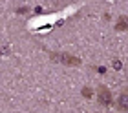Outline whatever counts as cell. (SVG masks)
Instances as JSON below:
<instances>
[{"label":"cell","instance_id":"cell-1","mask_svg":"<svg viewBox=\"0 0 128 113\" xmlns=\"http://www.w3.org/2000/svg\"><path fill=\"white\" fill-rule=\"evenodd\" d=\"M115 110L119 113H128V88H124L117 95V99H115Z\"/></svg>","mask_w":128,"mask_h":113}]
</instances>
